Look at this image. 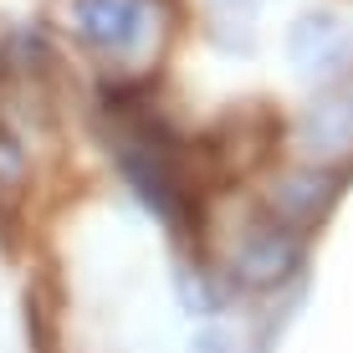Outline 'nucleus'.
Masks as SVG:
<instances>
[{"label": "nucleus", "instance_id": "obj_6", "mask_svg": "<svg viewBox=\"0 0 353 353\" xmlns=\"http://www.w3.org/2000/svg\"><path fill=\"white\" fill-rule=\"evenodd\" d=\"M327 194H333V179L318 174V169H302V174H282L272 185V210L282 225H297V221H312L323 215Z\"/></svg>", "mask_w": 353, "mask_h": 353}, {"label": "nucleus", "instance_id": "obj_9", "mask_svg": "<svg viewBox=\"0 0 353 353\" xmlns=\"http://www.w3.org/2000/svg\"><path fill=\"white\" fill-rule=\"evenodd\" d=\"M215 10H225V16H256V10H266L272 0H210Z\"/></svg>", "mask_w": 353, "mask_h": 353}, {"label": "nucleus", "instance_id": "obj_5", "mask_svg": "<svg viewBox=\"0 0 353 353\" xmlns=\"http://www.w3.org/2000/svg\"><path fill=\"white\" fill-rule=\"evenodd\" d=\"M297 139L318 159H343L353 154V92H323L318 103L302 113Z\"/></svg>", "mask_w": 353, "mask_h": 353}, {"label": "nucleus", "instance_id": "obj_3", "mask_svg": "<svg viewBox=\"0 0 353 353\" xmlns=\"http://www.w3.org/2000/svg\"><path fill=\"white\" fill-rule=\"evenodd\" d=\"M143 0H67V21L97 52H128L143 36Z\"/></svg>", "mask_w": 353, "mask_h": 353}, {"label": "nucleus", "instance_id": "obj_8", "mask_svg": "<svg viewBox=\"0 0 353 353\" xmlns=\"http://www.w3.org/2000/svg\"><path fill=\"white\" fill-rule=\"evenodd\" d=\"M179 292H185V307H194V312H215L225 302L221 297V282H205V276L190 272V266L179 272Z\"/></svg>", "mask_w": 353, "mask_h": 353}, {"label": "nucleus", "instance_id": "obj_2", "mask_svg": "<svg viewBox=\"0 0 353 353\" xmlns=\"http://www.w3.org/2000/svg\"><path fill=\"white\" fill-rule=\"evenodd\" d=\"M118 164H123V179H128V185L139 190L154 210H159V221H169V225L185 221V194H179V179L169 174L164 149H154V143L133 128V139L118 149Z\"/></svg>", "mask_w": 353, "mask_h": 353}, {"label": "nucleus", "instance_id": "obj_1", "mask_svg": "<svg viewBox=\"0 0 353 353\" xmlns=\"http://www.w3.org/2000/svg\"><path fill=\"white\" fill-rule=\"evenodd\" d=\"M287 67L302 82H333L353 72V16L333 6H302L282 31Z\"/></svg>", "mask_w": 353, "mask_h": 353}, {"label": "nucleus", "instance_id": "obj_4", "mask_svg": "<svg viewBox=\"0 0 353 353\" xmlns=\"http://www.w3.org/2000/svg\"><path fill=\"white\" fill-rule=\"evenodd\" d=\"M297 272V236L282 221H266L256 230H246L236 246V276L246 287H276Z\"/></svg>", "mask_w": 353, "mask_h": 353}, {"label": "nucleus", "instance_id": "obj_10", "mask_svg": "<svg viewBox=\"0 0 353 353\" xmlns=\"http://www.w3.org/2000/svg\"><path fill=\"white\" fill-rule=\"evenodd\" d=\"M194 353H236V348H230V333H200Z\"/></svg>", "mask_w": 353, "mask_h": 353}, {"label": "nucleus", "instance_id": "obj_7", "mask_svg": "<svg viewBox=\"0 0 353 353\" xmlns=\"http://www.w3.org/2000/svg\"><path fill=\"white\" fill-rule=\"evenodd\" d=\"M21 185H26V154L10 133H0V200L21 194Z\"/></svg>", "mask_w": 353, "mask_h": 353}]
</instances>
